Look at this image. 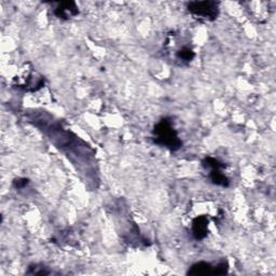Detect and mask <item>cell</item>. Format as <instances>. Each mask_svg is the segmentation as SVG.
<instances>
[{
    "label": "cell",
    "mask_w": 276,
    "mask_h": 276,
    "mask_svg": "<svg viewBox=\"0 0 276 276\" xmlns=\"http://www.w3.org/2000/svg\"><path fill=\"white\" fill-rule=\"evenodd\" d=\"M29 183V180L28 179H26V178H17L13 181V185L16 189H23L25 188L26 186L28 185Z\"/></svg>",
    "instance_id": "10"
},
{
    "label": "cell",
    "mask_w": 276,
    "mask_h": 276,
    "mask_svg": "<svg viewBox=\"0 0 276 276\" xmlns=\"http://www.w3.org/2000/svg\"><path fill=\"white\" fill-rule=\"evenodd\" d=\"M153 142L165 148L176 151L181 148L183 142L180 141L178 133L172 126V122L169 118L161 119L153 127Z\"/></svg>",
    "instance_id": "1"
},
{
    "label": "cell",
    "mask_w": 276,
    "mask_h": 276,
    "mask_svg": "<svg viewBox=\"0 0 276 276\" xmlns=\"http://www.w3.org/2000/svg\"><path fill=\"white\" fill-rule=\"evenodd\" d=\"M54 14L60 20H69L79 14V8L74 2H62L57 4Z\"/></svg>",
    "instance_id": "4"
},
{
    "label": "cell",
    "mask_w": 276,
    "mask_h": 276,
    "mask_svg": "<svg viewBox=\"0 0 276 276\" xmlns=\"http://www.w3.org/2000/svg\"><path fill=\"white\" fill-rule=\"evenodd\" d=\"M210 179H211L212 183L216 186L227 188L230 185V180L226 175L223 174L222 169H211Z\"/></svg>",
    "instance_id": "7"
},
{
    "label": "cell",
    "mask_w": 276,
    "mask_h": 276,
    "mask_svg": "<svg viewBox=\"0 0 276 276\" xmlns=\"http://www.w3.org/2000/svg\"><path fill=\"white\" fill-rule=\"evenodd\" d=\"M209 224L210 219L206 217V216H196V217L192 220V235L195 239L201 240L204 239L207 236V233H209Z\"/></svg>",
    "instance_id": "5"
},
{
    "label": "cell",
    "mask_w": 276,
    "mask_h": 276,
    "mask_svg": "<svg viewBox=\"0 0 276 276\" xmlns=\"http://www.w3.org/2000/svg\"><path fill=\"white\" fill-rule=\"evenodd\" d=\"M202 165L206 168H210V169H223L224 167H226L224 163L220 162L217 159L212 158V157H206L202 161Z\"/></svg>",
    "instance_id": "8"
},
{
    "label": "cell",
    "mask_w": 276,
    "mask_h": 276,
    "mask_svg": "<svg viewBox=\"0 0 276 276\" xmlns=\"http://www.w3.org/2000/svg\"><path fill=\"white\" fill-rule=\"evenodd\" d=\"M26 273L29 275H49L51 274V271H49L48 267L43 264H31Z\"/></svg>",
    "instance_id": "9"
},
{
    "label": "cell",
    "mask_w": 276,
    "mask_h": 276,
    "mask_svg": "<svg viewBox=\"0 0 276 276\" xmlns=\"http://www.w3.org/2000/svg\"><path fill=\"white\" fill-rule=\"evenodd\" d=\"M188 10L192 14L203 17V19L214 21L219 14V4L211 0L205 2H191L188 4Z\"/></svg>",
    "instance_id": "2"
},
{
    "label": "cell",
    "mask_w": 276,
    "mask_h": 276,
    "mask_svg": "<svg viewBox=\"0 0 276 276\" xmlns=\"http://www.w3.org/2000/svg\"><path fill=\"white\" fill-rule=\"evenodd\" d=\"M229 271V264L227 261H221L218 264L213 265L210 262H196L189 267L188 275H223Z\"/></svg>",
    "instance_id": "3"
},
{
    "label": "cell",
    "mask_w": 276,
    "mask_h": 276,
    "mask_svg": "<svg viewBox=\"0 0 276 276\" xmlns=\"http://www.w3.org/2000/svg\"><path fill=\"white\" fill-rule=\"evenodd\" d=\"M175 57L178 62H180V64L188 65L189 63H191L193 58L195 57V53L190 47L183 46L175 52Z\"/></svg>",
    "instance_id": "6"
}]
</instances>
